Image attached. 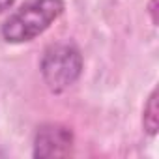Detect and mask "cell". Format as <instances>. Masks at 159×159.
Returning <instances> with one entry per match:
<instances>
[{"label":"cell","mask_w":159,"mask_h":159,"mask_svg":"<svg viewBox=\"0 0 159 159\" xmlns=\"http://www.w3.org/2000/svg\"><path fill=\"white\" fill-rule=\"evenodd\" d=\"M62 0H30L2 25V38L8 43L32 41L43 34L62 15Z\"/></svg>","instance_id":"obj_1"},{"label":"cell","mask_w":159,"mask_h":159,"mask_svg":"<svg viewBox=\"0 0 159 159\" xmlns=\"http://www.w3.org/2000/svg\"><path fill=\"white\" fill-rule=\"evenodd\" d=\"M159 107H157V90L152 92V96L148 98V103L144 107V129L153 137L157 133V125H159Z\"/></svg>","instance_id":"obj_4"},{"label":"cell","mask_w":159,"mask_h":159,"mask_svg":"<svg viewBox=\"0 0 159 159\" xmlns=\"http://www.w3.org/2000/svg\"><path fill=\"white\" fill-rule=\"evenodd\" d=\"M83 56L75 45L56 43L51 45L41 60V75L47 88L54 94L67 90L81 77Z\"/></svg>","instance_id":"obj_2"},{"label":"cell","mask_w":159,"mask_h":159,"mask_svg":"<svg viewBox=\"0 0 159 159\" xmlns=\"http://www.w3.org/2000/svg\"><path fill=\"white\" fill-rule=\"evenodd\" d=\"M73 135L67 127L47 124L39 127L34 142V157H64L71 152Z\"/></svg>","instance_id":"obj_3"},{"label":"cell","mask_w":159,"mask_h":159,"mask_svg":"<svg viewBox=\"0 0 159 159\" xmlns=\"http://www.w3.org/2000/svg\"><path fill=\"white\" fill-rule=\"evenodd\" d=\"M13 2H15V0H0V13L6 11V10H10L13 6Z\"/></svg>","instance_id":"obj_5"},{"label":"cell","mask_w":159,"mask_h":159,"mask_svg":"<svg viewBox=\"0 0 159 159\" xmlns=\"http://www.w3.org/2000/svg\"><path fill=\"white\" fill-rule=\"evenodd\" d=\"M0 155H2V153H0Z\"/></svg>","instance_id":"obj_6"}]
</instances>
